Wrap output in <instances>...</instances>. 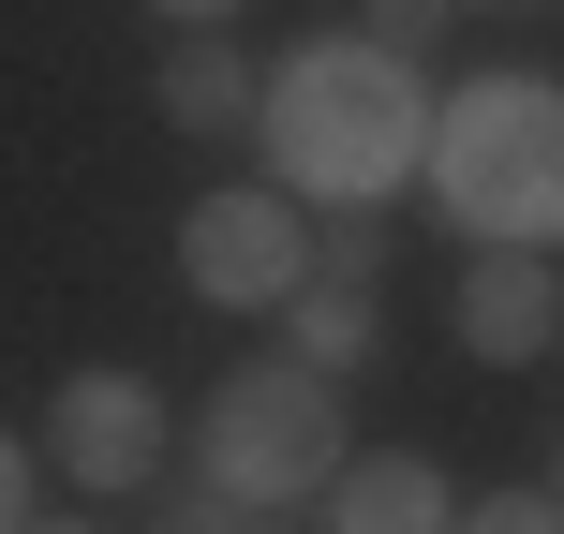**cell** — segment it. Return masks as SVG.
<instances>
[{
  "label": "cell",
  "mask_w": 564,
  "mask_h": 534,
  "mask_svg": "<svg viewBox=\"0 0 564 534\" xmlns=\"http://www.w3.org/2000/svg\"><path fill=\"white\" fill-rule=\"evenodd\" d=\"M253 134H268V194H297V208H387V194H416L431 89H416V59L327 30V45H297L253 89Z\"/></svg>",
  "instance_id": "6da1fadb"
},
{
  "label": "cell",
  "mask_w": 564,
  "mask_h": 534,
  "mask_svg": "<svg viewBox=\"0 0 564 534\" xmlns=\"http://www.w3.org/2000/svg\"><path fill=\"white\" fill-rule=\"evenodd\" d=\"M416 194L460 224V253H550V224H564V105H550V75L431 89Z\"/></svg>",
  "instance_id": "7a4b0ae2"
},
{
  "label": "cell",
  "mask_w": 564,
  "mask_h": 534,
  "mask_svg": "<svg viewBox=\"0 0 564 534\" xmlns=\"http://www.w3.org/2000/svg\"><path fill=\"white\" fill-rule=\"evenodd\" d=\"M194 476L224 490V505H312V490L341 476V401H327V371H297V357H253V371H224L208 386V416H194Z\"/></svg>",
  "instance_id": "3957f363"
},
{
  "label": "cell",
  "mask_w": 564,
  "mask_h": 534,
  "mask_svg": "<svg viewBox=\"0 0 564 534\" xmlns=\"http://www.w3.org/2000/svg\"><path fill=\"white\" fill-rule=\"evenodd\" d=\"M45 460L89 490V505H134V490L178 460V416H164V386H149V371H119V357H105V371H59Z\"/></svg>",
  "instance_id": "277c9868"
},
{
  "label": "cell",
  "mask_w": 564,
  "mask_h": 534,
  "mask_svg": "<svg viewBox=\"0 0 564 534\" xmlns=\"http://www.w3.org/2000/svg\"><path fill=\"white\" fill-rule=\"evenodd\" d=\"M312 268V208L297 194H194L178 208V282H194L208 312H282V282Z\"/></svg>",
  "instance_id": "5b68a950"
},
{
  "label": "cell",
  "mask_w": 564,
  "mask_h": 534,
  "mask_svg": "<svg viewBox=\"0 0 564 534\" xmlns=\"http://www.w3.org/2000/svg\"><path fill=\"white\" fill-rule=\"evenodd\" d=\"M446 327H460V357H490V371H550V341H564L550 253H476L460 297H446Z\"/></svg>",
  "instance_id": "8992f818"
},
{
  "label": "cell",
  "mask_w": 564,
  "mask_h": 534,
  "mask_svg": "<svg viewBox=\"0 0 564 534\" xmlns=\"http://www.w3.org/2000/svg\"><path fill=\"white\" fill-rule=\"evenodd\" d=\"M312 505H327V534H446L460 520V490H446V460L431 446H341V476L312 490Z\"/></svg>",
  "instance_id": "52a82bcc"
},
{
  "label": "cell",
  "mask_w": 564,
  "mask_h": 534,
  "mask_svg": "<svg viewBox=\"0 0 564 534\" xmlns=\"http://www.w3.org/2000/svg\"><path fill=\"white\" fill-rule=\"evenodd\" d=\"M371 341H387V297H371V268L312 253L297 282H282V357H297V371H327V386H341Z\"/></svg>",
  "instance_id": "ba28073f"
},
{
  "label": "cell",
  "mask_w": 564,
  "mask_h": 534,
  "mask_svg": "<svg viewBox=\"0 0 564 534\" xmlns=\"http://www.w3.org/2000/svg\"><path fill=\"white\" fill-rule=\"evenodd\" d=\"M253 45H238V30H178L164 45V119L178 134H253Z\"/></svg>",
  "instance_id": "9c48e42d"
},
{
  "label": "cell",
  "mask_w": 564,
  "mask_h": 534,
  "mask_svg": "<svg viewBox=\"0 0 564 534\" xmlns=\"http://www.w3.org/2000/svg\"><path fill=\"white\" fill-rule=\"evenodd\" d=\"M446 534H564V490H550V476H520V490H490V505H460Z\"/></svg>",
  "instance_id": "30bf717a"
},
{
  "label": "cell",
  "mask_w": 564,
  "mask_h": 534,
  "mask_svg": "<svg viewBox=\"0 0 564 534\" xmlns=\"http://www.w3.org/2000/svg\"><path fill=\"white\" fill-rule=\"evenodd\" d=\"M460 0H357V45H387V59H416L431 30H446Z\"/></svg>",
  "instance_id": "8fae6325"
},
{
  "label": "cell",
  "mask_w": 564,
  "mask_h": 534,
  "mask_svg": "<svg viewBox=\"0 0 564 534\" xmlns=\"http://www.w3.org/2000/svg\"><path fill=\"white\" fill-rule=\"evenodd\" d=\"M164 534H253V505H224V490L194 476V490H164Z\"/></svg>",
  "instance_id": "7c38bea8"
},
{
  "label": "cell",
  "mask_w": 564,
  "mask_h": 534,
  "mask_svg": "<svg viewBox=\"0 0 564 534\" xmlns=\"http://www.w3.org/2000/svg\"><path fill=\"white\" fill-rule=\"evenodd\" d=\"M30 476H45V460H30V446H15V431H0V534H15V520H30Z\"/></svg>",
  "instance_id": "4fadbf2b"
},
{
  "label": "cell",
  "mask_w": 564,
  "mask_h": 534,
  "mask_svg": "<svg viewBox=\"0 0 564 534\" xmlns=\"http://www.w3.org/2000/svg\"><path fill=\"white\" fill-rule=\"evenodd\" d=\"M164 30H238V0H149Z\"/></svg>",
  "instance_id": "5bb4252c"
},
{
  "label": "cell",
  "mask_w": 564,
  "mask_h": 534,
  "mask_svg": "<svg viewBox=\"0 0 564 534\" xmlns=\"http://www.w3.org/2000/svg\"><path fill=\"white\" fill-rule=\"evenodd\" d=\"M15 534H89V520H15Z\"/></svg>",
  "instance_id": "9a60e30c"
}]
</instances>
